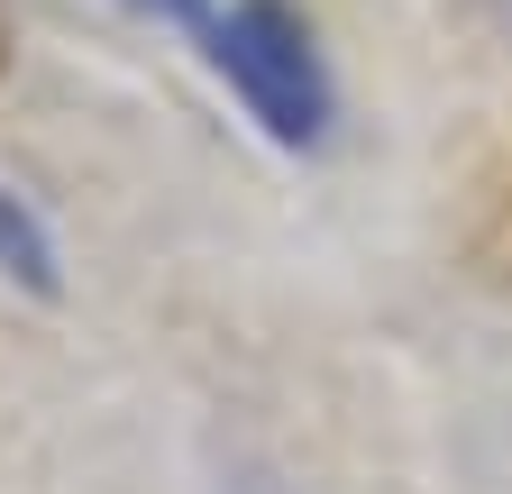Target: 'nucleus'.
<instances>
[{
	"label": "nucleus",
	"instance_id": "nucleus-1",
	"mask_svg": "<svg viewBox=\"0 0 512 494\" xmlns=\"http://www.w3.org/2000/svg\"><path fill=\"white\" fill-rule=\"evenodd\" d=\"M211 65L229 74V92L247 101V119L275 147H320L330 138V74H320V46H311L293 0H238L211 28Z\"/></svg>",
	"mask_w": 512,
	"mask_h": 494
},
{
	"label": "nucleus",
	"instance_id": "nucleus-2",
	"mask_svg": "<svg viewBox=\"0 0 512 494\" xmlns=\"http://www.w3.org/2000/svg\"><path fill=\"white\" fill-rule=\"evenodd\" d=\"M0 275H19L28 293H55V238H46L37 211L10 202V193H0Z\"/></svg>",
	"mask_w": 512,
	"mask_h": 494
},
{
	"label": "nucleus",
	"instance_id": "nucleus-3",
	"mask_svg": "<svg viewBox=\"0 0 512 494\" xmlns=\"http://www.w3.org/2000/svg\"><path fill=\"white\" fill-rule=\"evenodd\" d=\"M128 10H147V19H202V0H128Z\"/></svg>",
	"mask_w": 512,
	"mask_h": 494
}]
</instances>
